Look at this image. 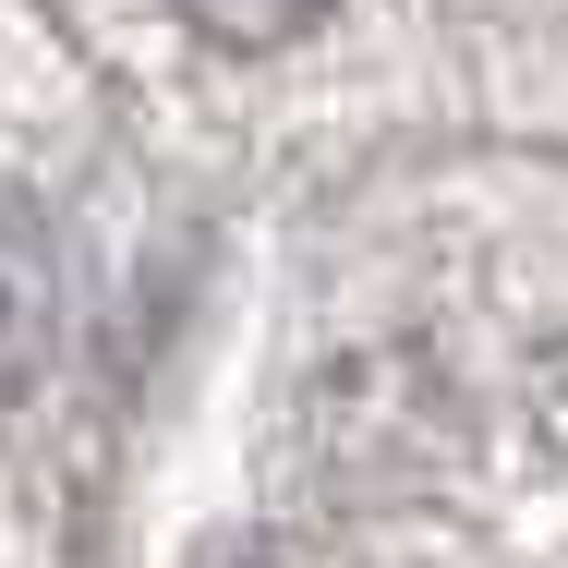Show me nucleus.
Segmentation results:
<instances>
[{"mask_svg": "<svg viewBox=\"0 0 568 568\" xmlns=\"http://www.w3.org/2000/svg\"><path fill=\"white\" fill-rule=\"evenodd\" d=\"M61 339V230L37 194H0V399H24Z\"/></svg>", "mask_w": 568, "mask_h": 568, "instance_id": "f257e3e1", "label": "nucleus"}, {"mask_svg": "<svg viewBox=\"0 0 568 568\" xmlns=\"http://www.w3.org/2000/svg\"><path fill=\"white\" fill-rule=\"evenodd\" d=\"M532 448L568 471V339H545V351H532Z\"/></svg>", "mask_w": 568, "mask_h": 568, "instance_id": "f03ea898", "label": "nucleus"}, {"mask_svg": "<svg viewBox=\"0 0 568 568\" xmlns=\"http://www.w3.org/2000/svg\"><path fill=\"white\" fill-rule=\"evenodd\" d=\"M194 37L206 49H291V37H315V12H194Z\"/></svg>", "mask_w": 568, "mask_h": 568, "instance_id": "7ed1b4c3", "label": "nucleus"}, {"mask_svg": "<svg viewBox=\"0 0 568 568\" xmlns=\"http://www.w3.org/2000/svg\"><path fill=\"white\" fill-rule=\"evenodd\" d=\"M194 568H266V557H254V532H219V545H206Z\"/></svg>", "mask_w": 568, "mask_h": 568, "instance_id": "20e7f679", "label": "nucleus"}]
</instances>
